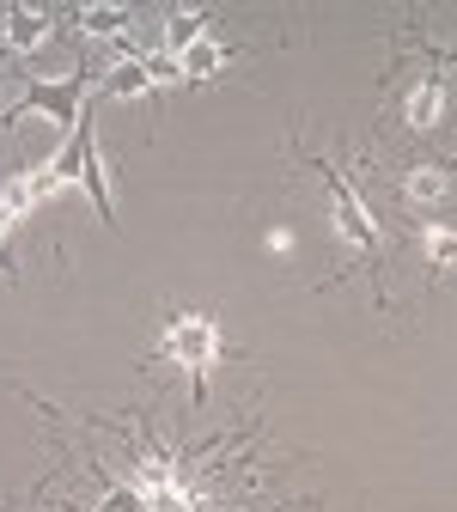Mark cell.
Listing matches in <instances>:
<instances>
[{
	"instance_id": "cell-4",
	"label": "cell",
	"mask_w": 457,
	"mask_h": 512,
	"mask_svg": "<svg viewBox=\"0 0 457 512\" xmlns=\"http://www.w3.org/2000/svg\"><path fill=\"white\" fill-rule=\"evenodd\" d=\"M0 37H7L13 55H37V49L49 43V13H37V7H7V13H0Z\"/></svg>"
},
{
	"instance_id": "cell-1",
	"label": "cell",
	"mask_w": 457,
	"mask_h": 512,
	"mask_svg": "<svg viewBox=\"0 0 457 512\" xmlns=\"http://www.w3.org/2000/svg\"><path fill=\"white\" fill-rule=\"evenodd\" d=\"M317 177H323V196H330V214H336V232L354 244V250H372L378 232H372V208L360 202V189L330 165V159H317Z\"/></svg>"
},
{
	"instance_id": "cell-5",
	"label": "cell",
	"mask_w": 457,
	"mask_h": 512,
	"mask_svg": "<svg viewBox=\"0 0 457 512\" xmlns=\"http://www.w3.org/2000/svg\"><path fill=\"white\" fill-rule=\"evenodd\" d=\"M80 189L92 196L98 220L116 226V202H110V171H104V153H98V135H92V122H86V159H80Z\"/></svg>"
},
{
	"instance_id": "cell-13",
	"label": "cell",
	"mask_w": 457,
	"mask_h": 512,
	"mask_svg": "<svg viewBox=\"0 0 457 512\" xmlns=\"http://www.w3.org/2000/svg\"><path fill=\"white\" fill-rule=\"evenodd\" d=\"M147 80H153V86H177V80H183V61H177L171 49H153V55H147Z\"/></svg>"
},
{
	"instance_id": "cell-12",
	"label": "cell",
	"mask_w": 457,
	"mask_h": 512,
	"mask_svg": "<svg viewBox=\"0 0 457 512\" xmlns=\"http://www.w3.org/2000/svg\"><path fill=\"white\" fill-rule=\"evenodd\" d=\"M128 25V7H110V0H98V7H80V31L86 37H116Z\"/></svg>"
},
{
	"instance_id": "cell-7",
	"label": "cell",
	"mask_w": 457,
	"mask_h": 512,
	"mask_svg": "<svg viewBox=\"0 0 457 512\" xmlns=\"http://www.w3.org/2000/svg\"><path fill=\"white\" fill-rule=\"evenodd\" d=\"M451 196V177L439 171V165H415L409 177H403V202L409 208H439Z\"/></svg>"
},
{
	"instance_id": "cell-11",
	"label": "cell",
	"mask_w": 457,
	"mask_h": 512,
	"mask_svg": "<svg viewBox=\"0 0 457 512\" xmlns=\"http://www.w3.org/2000/svg\"><path fill=\"white\" fill-rule=\"evenodd\" d=\"M421 256L433 269H457V226H421Z\"/></svg>"
},
{
	"instance_id": "cell-10",
	"label": "cell",
	"mask_w": 457,
	"mask_h": 512,
	"mask_svg": "<svg viewBox=\"0 0 457 512\" xmlns=\"http://www.w3.org/2000/svg\"><path fill=\"white\" fill-rule=\"evenodd\" d=\"M202 25H208V19H202V13H195V7H189V13H171V19H165V43H159V49H171V55H183L189 43H202V37H208Z\"/></svg>"
},
{
	"instance_id": "cell-14",
	"label": "cell",
	"mask_w": 457,
	"mask_h": 512,
	"mask_svg": "<svg viewBox=\"0 0 457 512\" xmlns=\"http://www.w3.org/2000/svg\"><path fill=\"white\" fill-rule=\"evenodd\" d=\"M104 512H147V488H135V482L116 488V494L104 500Z\"/></svg>"
},
{
	"instance_id": "cell-9",
	"label": "cell",
	"mask_w": 457,
	"mask_h": 512,
	"mask_svg": "<svg viewBox=\"0 0 457 512\" xmlns=\"http://www.w3.org/2000/svg\"><path fill=\"white\" fill-rule=\"evenodd\" d=\"M177 61H183V80H214L226 61H232V49H226V43H214V37H202V43H189Z\"/></svg>"
},
{
	"instance_id": "cell-2",
	"label": "cell",
	"mask_w": 457,
	"mask_h": 512,
	"mask_svg": "<svg viewBox=\"0 0 457 512\" xmlns=\"http://www.w3.org/2000/svg\"><path fill=\"white\" fill-rule=\"evenodd\" d=\"M214 354H220V330H214V317H202V311L171 317V330H165V360H177V366H189L195 378H202V372L214 366Z\"/></svg>"
},
{
	"instance_id": "cell-6",
	"label": "cell",
	"mask_w": 457,
	"mask_h": 512,
	"mask_svg": "<svg viewBox=\"0 0 457 512\" xmlns=\"http://www.w3.org/2000/svg\"><path fill=\"white\" fill-rule=\"evenodd\" d=\"M439 116H445V80H421V86L403 98V122L427 135V128H439Z\"/></svg>"
},
{
	"instance_id": "cell-8",
	"label": "cell",
	"mask_w": 457,
	"mask_h": 512,
	"mask_svg": "<svg viewBox=\"0 0 457 512\" xmlns=\"http://www.w3.org/2000/svg\"><path fill=\"white\" fill-rule=\"evenodd\" d=\"M153 80H147V55H128V61H110L104 74V98H147Z\"/></svg>"
},
{
	"instance_id": "cell-3",
	"label": "cell",
	"mask_w": 457,
	"mask_h": 512,
	"mask_svg": "<svg viewBox=\"0 0 457 512\" xmlns=\"http://www.w3.org/2000/svg\"><path fill=\"white\" fill-rule=\"evenodd\" d=\"M80 98H86V74H68V80H31L19 110H37V116H55L61 128H80Z\"/></svg>"
}]
</instances>
